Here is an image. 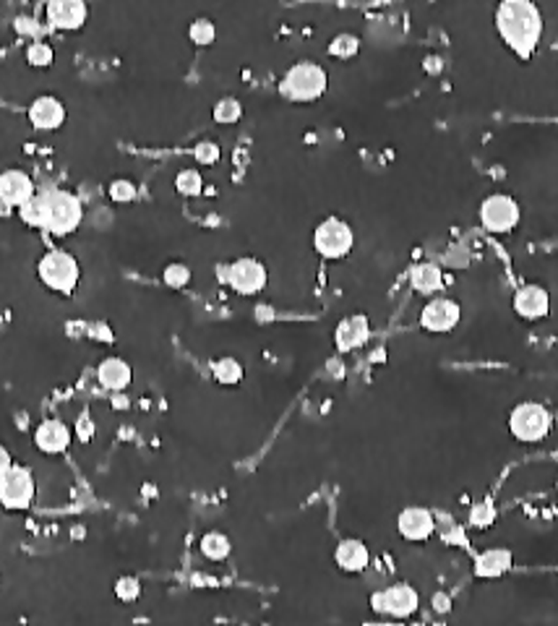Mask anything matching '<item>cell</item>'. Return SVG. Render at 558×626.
<instances>
[{"mask_svg": "<svg viewBox=\"0 0 558 626\" xmlns=\"http://www.w3.org/2000/svg\"><path fill=\"white\" fill-rule=\"evenodd\" d=\"M97 382L107 391H126L134 382V368L126 358L110 355L97 366Z\"/></svg>", "mask_w": 558, "mask_h": 626, "instance_id": "obj_21", "label": "cell"}, {"mask_svg": "<svg viewBox=\"0 0 558 626\" xmlns=\"http://www.w3.org/2000/svg\"><path fill=\"white\" fill-rule=\"evenodd\" d=\"M45 21L55 32H79L89 21L87 0H47Z\"/></svg>", "mask_w": 558, "mask_h": 626, "instance_id": "obj_12", "label": "cell"}, {"mask_svg": "<svg viewBox=\"0 0 558 626\" xmlns=\"http://www.w3.org/2000/svg\"><path fill=\"white\" fill-rule=\"evenodd\" d=\"M43 206H45V228L55 238H68L74 236L81 222H84V201L74 191L66 189H52V191L40 193Z\"/></svg>", "mask_w": 558, "mask_h": 626, "instance_id": "obj_3", "label": "cell"}, {"mask_svg": "<svg viewBox=\"0 0 558 626\" xmlns=\"http://www.w3.org/2000/svg\"><path fill=\"white\" fill-rule=\"evenodd\" d=\"M198 551H201V556H204L206 561L222 564V561H228L230 553H233V540H230L228 532L209 530L201 535V540H198Z\"/></svg>", "mask_w": 558, "mask_h": 626, "instance_id": "obj_23", "label": "cell"}, {"mask_svg": "<svg viewBox=\"0 0 558 626\" xmlns=\"http://www.w3.org/2000/svg\"><path fill=\"white\" fill-rule=\"evenodd\" d=\"M188 40L196 45V48H209L214 45L217 40V24L206 16H198L188 24Z\"/></svg>", "mask_w": 558, "mask_h": 626, "instance_id": "obj_31", "label": "cell"}, {"mask_svg": "<svg viewBox=\"0 0 558 626\" xmlns=\"http://www.w3.org/2000/svg\"><path fill=\"white\" fill-rule=\"evenodd\" d=\"M92 337L99 342H112V329L107 324H92Z\"/></svg>", "mask_w": 558, "mask_h": 626, "instance_id": "obj_42", "label": "cell"}, {"mask_svg": "<svg viewBox=\"0 0 558 626\" xmlns=\"http://www.w3.org/2000/svg\"><path fill=\"white\" fill-rule=\"evenodd\" d=\"M430 608H433L438 616L452 614V608H454V598H452V592H444V590L433 592V595H430Z\"/></svg>", "mask_w": 558, "mask_h": 626, "instance_id": "obj_38", "label": "cell"}, {"mask_svg": "<svg viewBox=\"0 0 558 626\" xmlns=\"http://www.w3.org/2000/svg\"><path fill=\"white\" fill-rule=\"evenodd\" d=\"M493 27L501 43L519 60H532L543 43L546 21L535 0H499L493 11Z\"/></svg>", "mask_w": 558, "mask_h": 626, "instance_id": "obj_1", "label": "cell"}, {"mask_svg": "<svg viewBox=\"0 0 558 626\" xmlns=\"http://www.w3.org/2000/svg\"><path fill=\"white\" fill-rule=\"evenodd\" d=\"M190 280H193V272L183 261H170L162 269V282L170 290H186L190 285Z\"/></svg>", "mask_w": 558, "mask_h": 626, "instance_id": "obj_33", "label": "cell"}, {"mask_svg": "<svg viewBox=\"0 0 558 626\" xmlns=\"http://www.w3.org/2000/svg\"><path fill=\"white\" fill-rule=\"evenodd\" d=\"M193 159H196L198 167H214L222 159V146L212 142V139H204V142L193 146Z\"/></svg>", "mask_w": 558, "mask_h": 626, "instance_id": "obj_35", "label": "cell"}, {"mask_svg": "<svg viewBox=\"0 0 558 626\" xmlns=\"http://www.w3.org/2000/svg\"><path fill=\"white\" fill-rule=\"evenodd\" d=\"M24 60L29 68H37V71H45L52 68L55 63V48L45 43V40H32L27 48H24Z\"/></svg>", "mask_w": 558, "mask_h": 626, "instance_id": "obj_30", "label": "cell"}, {"mask_svg": "<svg viewBox=\"0 0 558 626\" xmlns=\"http://www.w3.org/2000/svg\"><path fill=\"white\" fill-rule=\"evenodd\" d=\"M66 118H68V107L60 97L55 95H40L35 97L27 107V120L35 131H43V134H52V131H60L66 126Z\"/></svg>", "mask_w": 558, "mask_h": 626, "instance_id": "obj_13", "label": "cell"}, {"mask_svg": "<svg viewBox=\"0 0 558 626\" xmlns=\"http://www.w3.org/2000/svg\"><path fill=\"white\" fill-rule=\"evenodd\" d=\"M217 277L222 285H228L243 298H253V295L264 292L269 285V269L256 256H240L230 264L217 267Z\"/></svg>", "mask_w": 558, "mask_h": 626, "instance_id": "obj_6", "label": "cell"}, {"mask_svg": "<svg viewBox=\"0 0 558 626\" xmlns=\"http://www.w3.org/2000/svg\"><path fill=\"white\" fill-rule=\"evenodd\" d=\"M35 196H37V183L27 170L8 167V170L0 173V204H5L11 209H19Z\"/></svg>", "mask_w": 558, "mask_h": 626, "instance_id": "obj_16", "label": "cell"}, {"mask_svg": "<svg viewBox=\"0 0 558 626\" xmlns=\"http://www.w3.org/2000/svg\"><path fill=\"white\" fill-rule=\"evenodd\" d=\"M420 329L425 335H452L462 321V305L449 295H430L420 308Z\"/></svg>", "mask_w": 558, "mask_h": 626, "instance_id": "obj_11", "label": "cell"}, {"mask_svg": "<svg viewBox=\"0 0 558 626\" xmlns=\"http://www.w3.org/2000/svg\"><path fill=\"white\" fill-rule=\"evenodd\" d=\"M243 118V102L237 97H220L212 107V120L217 126H235Z\"/></svg>", "mask_w": 558, "mask_h": 626, "instance_id": "obj_29", "label": "cell"}, {"mask_svg": "<svg viewBox=\"0 0 558 626\" xmlns=\"http://www.w3.org/2000/svg\"><path fill=\"white\" fill-rule=\"evenodd\" d=\"M43 24L35 19V16H16V21H13V32L19 35V37H24V40H43Z\"/></svg>", "mask_w": 558, "mask_h": 626, "instance_id": "obj_37", "label": "cell"}, {"mask_svg": "<svg viewBox=\"0 0 558 626\" xmlns=\"http://www.w3.org/2000/svg\"><path fill=\"white\" fill-rule=\"evenodd\" d=\"M11 465H13V457H11V452L0 444V475H3L5 470H11Z\"/></svg>", "mask_w": 558, "mask_h": 626, "instance_id": "obj_43", "label": "cell"}, {"mask_svg": "<svg viewBox=\"0 0 558 626\" xmlns=\"http://www.w3.org/2000/svg\"><path fill=\"white\" fill-rule=\"evenodd\" d=\"M355 228L342 220V217H324L316 228H314V236H311V245L314 251L326 259V261H342L347 259L353 251H355Z\"/></svg>", "mask_w": 558, "mask_h": 626, "instance_id": "obj_7", "label": "cell"}, {"mask_svg": "<svg viewBox=\"0 0 558 626\" xmlns=\"http://www.w3.org/2000/svg\"><path fill=\"white\" fill-rule=\"evenodd\" d=\"M107 196L112 204H134L139 198V186L128 178H115L107 186Z\"/></svg>", "mask_w": 558, "mask_h": 626, "instance_id": "obj_34", "label": "cell"}, {"mask_svg": "<svg viewBox=\"0 0 558 626\" xmlns=\"http://www.w3.org/2000/svg\"><path fill=\"white\" fill-rule=\"evenodd\" d=\"M112 590H115V598L120 600V603H136L141 598V579L134 577V575H123V577L115 579V584H112Z\"/></svg>", "mask_w": 558, "mask_h": 626, "instance_id": "obj_36", "label": "cell"}, {"mask_svg": "<svg viewBox=\"0 0 558 626\" xmlns=\"http://www.w3.org/2000/svg\"><path fill=\"white\" fill-rule=\"evenodd\" d=\"M71 441H74V429L60 418H47L35 429V446L47 457L66 454Z\"/></svg>", "mask_w": 558, "mask_h": 626, "instance_id": "obj_17", "label": "cell"}, {"mask_svg": "<svg viewBox=\"0 0 558 626\" xmlns=\"http://www.w3.org/2000/svg\"><path fill=\"white\" fill-rule=\"evenodd\" d=\"M446 264H449L452 269H465L467 264H469V253H467L465 245H460V243L449 245V251H446Z\"/></svg>", "mask_w": 558, "mask_h": 626, "instance_id": "obj_39", "label": "cell"}, {"mask_svg": "<svg viewBox=\"0 0 558 626\" xmlns=\"http://www.w3.org/2000/svg\"><path fill=\"white\" fill-rule=\"evenodd\" d=\"M326 52H329L334 60H353V58H358V52H360V37L353 35V32H339V35H334V37L329 40Z\"/></svg>", "mask_w": 558, "mask_h": 626, "instance_id": "obj_28", "label": "cell"}, {"mask_svg": "<svg viewBox=\"0 0 558 626\" xmlns=\"http://www.w3.org/2000/svg\"><path fill=\"white\" fill-rule=\"evenodd\" d=\"M514 567V553L509 548H485L472 559V575L477 579H501Z\"/></svg>", "mask_w": 558, "mask_h": 626, "instance_id": "obj_20", "label": "cell"}, {"mask_svg": "<svg viewBox=\"0 0 558 626\" xmlns=\"http://www.w3.org/2000/svg\"><path fill=\"white\" fill-rule=\"evenodd\" d=\"M94 434H97V426H94V421L89 418V415H81V418L76 421V426H74V438H79V441L89 444V441L94 438Z\"/></svg>", "mask_w": 558, "mask_h": 626, "instance_id": "obj_40", "label": "cell"}, {"mask_svg": "<svg viewBox=\"0 0 558 626\" xmlns=\"http://www.w3.org/2000/svg\"><path fill=\"white\" fill-rule=\"evenodd\" d=\"M110 407L118 410V413H123V410L131 407V399L126 397V391H112V397H110Z\"/></svg>", "mask_w": 558, "mask_h": 626, "instance_id": "obj_41", "label": "cell"}, {"mask_svg": "<svg viewBox=\"0 0 558 626\" xmlns=\"http://www.w3.org/2000/svg\"><path fill=\"white\" fill-rule=\"evenodd\" d=\"M277 89L279 97L292 104H314L329 89V73L316 60H298L282 73Z\"/></svg>", "mask_w": 558, "mask_h": 626, "instance_id": "obj_2", "label": "cell"}, {"mask_svg": "<svg viewBox=\"0 0 558 626\" xmlns=\"http://www.w3.org/2000/svg\"><path fill=\"white\" fill-rule=\"evenodd\" d=\"M507 426H509V434H512L514 441H519V444H540L554 431V413L543 402L524 399V402L514 405Z\"/></svg>", "mask_w": 558, "mask_h": 626, "instance_id": "obj_5", "label": "cell"}, {"mask_svg": "<svg viewBox=\"0 0 558 626\" xmlns=\"http://www.w3.org/2000/svg\"><path fill=\"white\" fill-rule=\"evenodd\" d=\"M209 371H212V379L220 386H237L243 382V376H245L243 363L237 358H233V355H222V358L212 360Z\"/></svg>", "mask_w": 558, "mask_h": 626, "instance_id": "obj_24", "label": "cell"}, {"mask_svg": "<svg viewBox=\"0 0 558 626\" xmlns=\"http://www.w3.org/2000/svg\"><path fill=\"white\" fill-rule=\"evenodd\" d=\"M499 520V509L493 504V498H480L469 506V514H467V525L472 530H491Z\"/></svg>", "mask_w": 558, "mask_h": 626, "instance_id": "obj_26", "label": "cell"}, {"mask_svg": "<svg viewBox=\"0 0 558 626\" xmlns=\"http://www.w3.org/2000/svg\"><path fill=\"white\" fill-rule=\"evenodd\" d=\"M173 186H175V191L181 193V196H186V198H198V196H204V191H206V181H204V175H201L198 167H183V170H178Z\"/></svg>", "mask_w": 558, "mask_h": 626, "instance_id": "obj_27", "label": "cell"}, {"mask_svg": "<svg viewBox=\"0 0 558 626\" xmlns=\"http://www.w3.org/2000/svg\"><path fill=\"white\" fill-rule=\"evenodd\" d=\"M556 493H558V475H556Z\"/></svg>", "mask_w": 558, "mask_h": 626, "instance_id": "obj_45", "label": "cell"}, {"mask_svg": "<svg viewBox=\"0 0 558 626\" xmlns=\"http://www.w3.org/2000/svg\"><path fill=\"white\" fill-rule=\"evenodd\" d=\"M371 608L386 619H410L420 611V592L410 582H394L373 592Z\"/></svg>", "mask_w": 558, "mask_h": 626, "instance_id": "obj_9", "label": "cell"}, {"mask_svg": "<svg viewBox=\"0 0 558 626\" xmlns=\"http://www.w3.org/2000/svg\"><path fill=\"white\" fill-rule=\"evenodd\" d=\"M512 308L522 321H530V324L543 321L551 313V292L543 285H535V282L522 285L514 292Z\"/></svg>", "mask_w": 558, "mask_h": 626, "instance_id": "obj_15", "label": "cell"}, {"mask_svg": "<svg viewBox=\"0 0 558 626\" xmlns=\"http://www.w3.org/2000/svg\"><path fill=\"white\" fill-rule=\"evenodd\" d=\"M37 496V481L29 468L24 465H11L0 475V506L8 512H27L35 504Z\"/></svg>", "mask_w": 558, "mask_h": 626, "instance_id": "obj_10", "label": "cell"}, {"mask_svg": "<svg viewBox=\"0 0 558 626\" xmlns=\"http://www.w3.org/2000/svg\"><path fill=\"white\" fill-rule=\"evenodd\" d=\"M397 532L407 543H428L436 535V512L428 506H405L397 514Z\"/></svg>", "mask_w": 558, "mask_h": 626, "instance_id": "obj_14", "label": "cell"}, {"mask_svg": "<svg viewBox=\"0 0 558 626\" xmlns=\"http://www.w3.org/2000/svg\"><path fill=\"white\" fill-rule=\"evenodd\" d=\"M334 564L345 575H363L371 567V548L360 537H342L334 548Z\"/></svg>", "mask_w": 558, "mask_h": 626, "instance_id": "obj_19", "label": "cell"}, {"mask_svg": "<svg viewBox=\"0 0 558 626\" xmlns=\"http://www.w3.org/2000/svg\"><path fill=\"white\" fill-rule=\"evenodd\" d=\"M19 212V220L27 225V228H35V230H43L45 228V206H43V196L37 193L35 198H29L24 206L16 209Z\"/></svg>", "mask_w": 558, "mask_h": 626, "instance_id": "obj_32", "label": "cell"}, {"mask_svg": "<svg viewBox=\"0 0 558 626\" xmlns=\"http://www.w3.org/2000/svg\"><path fill=\"white\" fill-rule=\"evenodd\" d=\"M407 277H410V288L420 292V295H428V298L441 292L444 285H446L444 269L436 261H418V264H413Z\"/></svg>", "mask_w": 558, "mask_h": 626, "instance_id": "obj_22", "label": "cell"}, {"mask_svg": "<svg viewBox=\"0 0 558 626\" xmlns=\"http://www.w3.org/2000/svg\"><path fill=\"white\" fill-rule=\"evenodd\" d=\"M37 277L50 292L58 295H74V290L81 282V264L71 251L50 248L37 261Z\"/></svg>", "mask_w": 558, "mask_h": 626, "instance_id": "obj_4", "label": "cell"}, {"mask_svg": "<svg viewBox=\"0 0 558 626\" xmlns=\"http://www.w3.org/2000/svg\"><path fill=\"white\" fill-rule=\"evenodd\" d=\"M480 228L491 236H509L522 222V206L509 193H491L477 209Z\"/></svg>", "mask_w": 558, "mask_h": 626, "instance_id": "obj_8", "label": "cell"}, {"mask_svg": "<svg viewBox=\"0 0 558 626\" xmlns=\"http://www.w3.org/2000/svg\"><path fill=\"white\" fill-rule=\"evenodd\" d=\"M256 313H259V321H269L272 319V308H267V305H259Z\"/></svg>", "mask_w": 558, "mask_h": 626, "instance_id": "obj_44", "label": "cell"}, {"mask_svg": "<svg viewBox=\"0 0 558 626\" xmlns=\"http://www.w3.org/2000/svg\"><path fill=\"white\" fill-rule=\"evenodd\" d=\"M436 535L446 543V545H457V548H467V530L454 520V514L446 512H436Z\"/></svg>", "mask_w": 558, "mask_h": 626, "instance_id": "obj_25", "label": "cell"}, {"mask_svg": "<svg viewBox=\"0 0 558 626\" xmlns=\"http://www.w3.org/2000/svg\"><path fill=\"white\" fill-rule=\"evenodd\" d=\"M368 339H371V321H368L366 313H350L334 329V347L342 355L353 352V350H360Z\"/></svg>", "mask_w": 558, "mask_h": 626, "instance_id": "obj_18", "label": "cell"}]
</instances>
